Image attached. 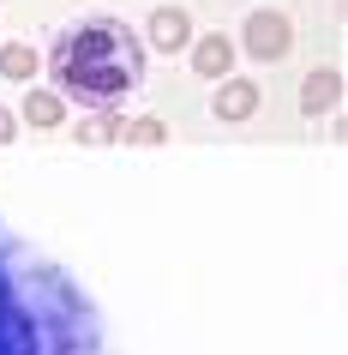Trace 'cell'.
<instances>
[{
	"mask_svg": "<svg viewBox=\"0 0 348 355\" xmlns=\"http://www.w3.org/2000/svg\"><path fill=\"white\" fill-rule=\"evenodd\" d=\"M246 37H253V55L258 60L289 55V19H276V12H253V19H246Z\"/></svg>",
	"mask_w": 348,
	"mask_h": 355,
	"instance_id": "obj_3",
	"label": "cell"
},
{
	"mask_svg": "<svg viewBox=\"0 0 348 355\" xmlns=\"http://www.w3.org/2000/svg\"><path fill=\"white\" fill-rule=\"evenodd\" d=\"M0 355H120L96 295L0 217Z\"/></svg>",
	"mask_w": 348,
	"mask_h": 355,
	"instance_id": "obj_1",
	"label": "cell"
},
{
	"mask_svg": "<svg viewBox=\"0 0 348 355\" xmlns=\"http://www.w3.org/2000/svg\"><path fill=\"white\" fill-rule=\"evenodd\" d=\"M222 67H228V42H204V49H199V73H210V78H217L222 73Z\"/></svg>",
	"mask_w": 348,
	"mask_h": 355,
	"instance_id": "obj_8",
	"label": "cell"
},
{
	"mask_svg": "<svg viewBox=\"0 0 348 355\" xmlns=\"http://www.w3.org/2000/svg\"><path fill=\"white\" fill-rule=\"evenodd\" d=\"M0 67H6L12 78H24L30 67H37V55H30V49H6V55H0Z\"/></svg>",
	"mask_w": 348,
	"mask_h": 355,
	"instance_id": "obj_9",
	"label": "cell"
},
{
	"mask_svg": "<svg viewBox=\"0 0 348 355\" xmlns=\"http://www.w3.org/2000/svg\"><path fill=\"white\" fill-rule=\"evenodd\" d=\"M48 78L66 103L109 114L145 91V37L127 19H73L48 42Z\"/></svg>",
	"mask_w": 348,
	"mask_h": 355,
	"instance_id": "obj_2",
	"label": "cell"
},
{
	"mask_svg": "<svg viewBox=\"0 0 348 355\" xmlns=\"http://www.w3.org/2000/svg\"><path fill=\"white\" fill-rule=\"evenodd\" d=\"M24 121H37V127H55V121H60V96L30 91V96H24Z\"/></svg>",
	"mask_w": 348,
	"mask_h": 355,
	"instance_id": "obj_6",
	"label": "cell"
},
{
	"mask_svg": "<svg viewBox=\"0 0 348 355\" xmlns=\"http://www.w3.org/2000/svg\"><path fill=\"white\" fill-rule=\"evenodd\" d=\"M306 85H312V91H306V109L318 114V109H324V103H330V96H336V73H312Z\"/></svg>",
	"mask_w": 348,
	"mask_h": 355,
	"instance_id": "obj_7",
	"label": "cell"
},
{
	"mask_svg": "<svg viewBox=\"0 0 348 355\" xmlns=\"http://www.w3.org/2000/svg\"><path fill=\"white\" fill-rule=\"evenodd\" d=\"M192 37V24H186V12H156V19H150V42H156V49H181V42Z\"/></svg>",
	"mask_w": 348,
	"mask_h": 355,
	"instance_id": "obj_4",
	"label": "cell"
},
{
	"mask_svg": "<svg viewBox=\"0 0 348 355\" xmlns=\"http://www.w3.org/2000/svg\"><path fill=\"white\" fill-rule=\"evenodd\" d=\"M258 109V96H253V85H228V91H217V114H253Z\"/></svg>",
	"mask_w": 348,
	"mask_h": 355,
	"instance_id": "obj_5",
	"label": "cell"
},
{
	"mask_svg": "<svg viewBox=\"0 0 348 355\" xmlns=\"http://www.w3.org/2000/svg\"><path fill=\"white\" fill-rule=\"evenodd\" d=\"M127 139H138V145H163V121H132Z\"/></svg>",
	"mask_w": 348,
	"mask_h": 355,
	"instance_id": "obj_10",
	"label": "cell"
},
{
	"mask_svg": "<svg viewBox=\"0 0 348 355\" xmlns=\"http://www.w3.org/2000/svg\"><path fill=\"white\" fill-rule=\"evenodd\" d=\"M6 139H12V114L0 109V145H6Z\"/></svg>",
	"mask_w": 348,
	"mask_h": 355,
	"instance_id": "obj_11",
	"label": "cell"
}]
</instances>
